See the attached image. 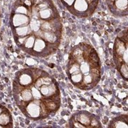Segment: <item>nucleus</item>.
<instances>
[{
  "instance_id": "6e6552de",
  "label": "nucleus",
  "mask_w": 128,
  "mask_h": 128,
  "mask_svg": "<svg viewBox=\"0 0 128 128\" xmlns=\"http://www.w3.org/2000/svg\"><path fill=\"white\" fill-rule=\"evenodd\" d=\"M109 128H128V114H120L114 118L108 124Z\"/></svg>"
},
{
  "instance_id": "f03ea898",
  "label": "nucleus",
  "mask_w": 128,
  "mask_h": 128,
  "mask_svg": "<svg viewBox=\"0 0 128 128\" xmlns=\"http://www.w3.org/2000/svg\"><path fill=\"white\" fill-rule=\"evenodd\" d=\"M13 96L18 109L28 119L41 120L56 114L60 108L58 83L38 68H27L16 73Z\"/></svg>"
},
{
  "instance_id": "39448f33",
  "label": "nucleus",
  "mask_w": 128,
  "mask_h": 128,
  "mask_svg": "<svg viewBox=\"0 0 128 128\" xmlns=\"http://www.w3.org/2000/svg\"><path fill=\"white\" fill-rule=\"evenodd\" d=\"M62 4L74 16L86 18L96 12L100 0H60Z\"/></svg>"
},
{
  "instance_id": "1a4fd4ad",
  "label": "nucleus",
  "mask_w": 128,
  "mask_h": 128,
  "mask_svg": "<svg viewBox=\"0 0 128 128\" xmlns=\"http://www.w3.org/2000/svg\"><path fill=\"white\" fill-rule=\"evenodd\" d=\"M0 25H1V17H0Z\"/></svg>"
},
{
  "instance_id": "7ed1b4c3",
  "label": "nucleus",
  "mask_w": 128,
  "mask_h": 128,
  "mask_svg": "<svg viewBox=\"0 0 128 128\" xmlns=\"http://www.w3.org/2000/svg\"><path fill=\"white\" fill-rule=\"evenodd\" d=\"M70 82L82 90H90L97 86L102 78V65L95 48L80 43L71 48L66 66Z\"/></svg>"
},
{
  "instance_id": "20e7f679",
  "label": "nucleus",
  "mask_w": 128,
  "mask_h": 128,
  "mask_svg": "<svg viewBox=\"0 0 128 128\" xmlns=\"http://www.w3.org/2000/svg\"><path fill=\"white\" fill-rule=\"evenodd\" d=\"M113 60L115 67L124 80L128 79V41L127 33L116 38L113 47Z\"/></svg>"
},
{
  "instance_id": "423d86ee",
  "label": "nucleus",
  "mask_w": 128,
  "mask_h": 128,
  "mask_svg": "<svg viewBox=\"0 0 128 128\" xmlns=\"http://www.w3.org/2000/svg\"><path fill=\"white\" fill-rule=\"evenodd\" d=\"M69 128H102L100 121L96 114L82 110L73 114L69 120Z\"/></svg>"
},
{
  "instance_id": "0eeeda50",
  "label": "nucleus",
  "mask_w": 128,
  "mask_h": 128,
  "mask_svg": "<svg viewBox=\"0 0 128 128\" xmlns=\"http://www.w3.org/2000/svg\"><path fill=\"white\" fill-rule=\"evenodd\" d=\"M110 11L118 16H127L128 0H106Z\"/></svg>"
},
{
  "instance_id": "f257e3e1",
  "label": "nucleus",
  "mask_w": 128,
  "mask_h": 128,
  "mask_svg": "<svg viewBox=\"0 0 128 128\" xmlns=\"http://www.w3.org/2000/svg\"><path fill=\"white\" fill-rule=\"evenodd\" d=\"M10 25L15 43L30 56L46 58L59 48L63 22L52 0H16Z\"/></svg>"
}]
</instances>
